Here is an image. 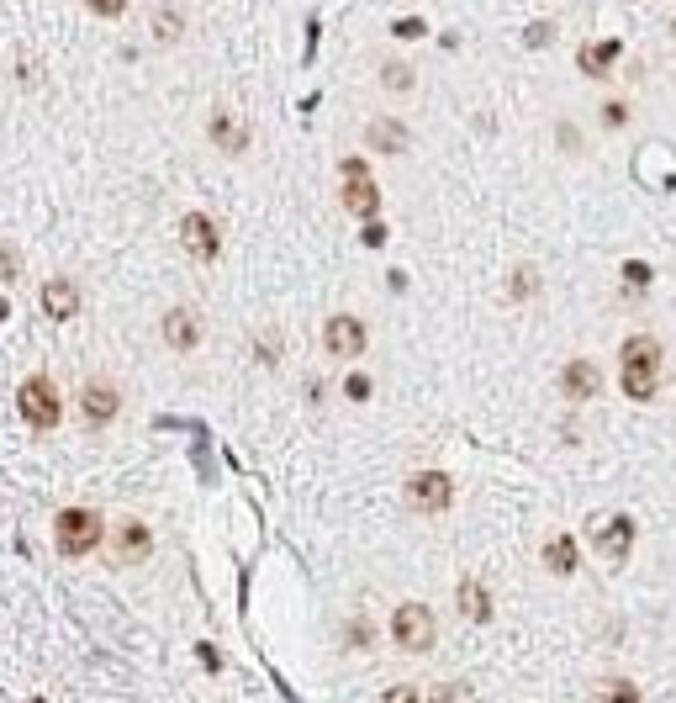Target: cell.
<instances>
[{"label": "cell", "mask_w": 676, "mask_h": 703, "mask_svg": "<svg viewBox=\"0 0 676 703\" xmlns=\"http://www.w3.org/2000/svg\"><path fill=\"white\" fill-rule=\"evenodd\" d=\"M539 291V270L534 265H518L513 270V286H507V296H513V302H523V296H534Z\"/></svg>", "instance_id": "7402d4cb"}, {"label": "cell", "mask_w": 676, "mask_h": 703, "mask_svg": "<svg viewBox=\"0 0 676 703\" xmlns=\"http://www.w3.org/2000/svg\"><path fill=\"white\" fill-rule=\"evenodd\" d=\"M365 344H370V333L360 318H349V312H338V318H328L323 328V349L333 360H360L365 355Z\"/></svg>", "instance_id": "ba28073f"}, {"label": "cell", "mask_w": 676, "mask_h": 703, "mask_svg": "<svg viewBox=\"0 0 676 703\" xmlns=\"http://www.w3.org/2000/svg\"><path fill=\"white\" fill-rule=\"evenodd\" d=\"M386 244V228H381V222H370V228H365V249H381Z\"/></svg>", "instance_id": "1f68e13d"}, {"label": "cell", "mask_w": 676, "mask_h": 703, "mask_svg": "<svg viewBox=\"0 0 676 703\" xmlns=\"http://www.w3.org/2000/svg\"><path fill=\"white\" fill-rule=\"evenodd\" d=\"M624 281L645 286V281H650V265H645V259H629V265H624Z\"/></svg>", "instance_id": "4316f807"}, {"label": "cell", "mask_w": 676, "mask_h": 703, "mask_svg": "<svg viewBox=\"0 0 676 703\" xmlns=\"http://www.w3.org/2000/svg\"><path fill=\"white\" fill-rule=\"evenodd\" d=\"M381 80H386V90H412V69L407 64H386Z\"/></svg>", "instance_id": "603a6c76"}, {"label": "cell", "mask_w": 676, "mask_h": 703, "mask_svg": "<svg viewBox=\"0 0 676 703\" xmlns=\"http://www.w3.org/2000/svg\"><path fill=\"white\" fill-rule=\"evenodd\" d=\"M381 703H418V688H412V682H397V688H386Z\"/></svg>", "instance_id": "d4e9b609"}, {"label": "cell", "mask_w": 676, "mask_h": 703, "mask_svg": "<svg viewBox=\"0 0 676 703\" xmlns=\"http://www.w3.org/2000/svg\"><path fill=\"white\" fill-rule=\"evenodd\" d=\"M159 333H164L169 349H196V344H201V323H196L191 307H169L164 323H159Z\"/></svg>", "instance_id": "5bb4252c"}, {"label": "cell", "mask_w": 676, "mask_h": 703, "mask_svg": "<svg viewBox=\"0 0 676 703\" xmlns=\"http://www.w3.org/2000/svg\"><path fill=\"white\" fill-rule=\"evenodd\" d=\"M587 540H592V550L603 555L608 566H624L629 550H634V518L629 513H597L587 524Z\"/></svg>", "instance_id": "5b68a950"}, {"label": "cell", "mask_w": 676, "mask_h": 703, "mask_svg": "<svg viewBox=\"0 0 676 703\" xmlns=\"http://www.w3.org/2000/svg\"><path fill=\"white\" fill-rule=\"evenodd\" d=\"M597 698H603V703H645V698H640V688H634L629 677H608L603 688H597Z\"/></svg>", "instance_id": "44dd1931"}, {"label": "cell", "mask_w": 676, "mask_h": 703, "mask_svg": "<svg viewBox=\"0 0 676 703\" xmlns=\"http://www.w3.org/2000/svg\"><path fill=\"white\" fill-rule=\"evenodd\" d=\"M338 175H344V191H338L344 212L370 222L375 212H381V191H375V180H370V164L365 159H344V164H338Z\"/></svg>", "instance_id": "8992f818"}, {"label": "cell", "mask_w": 676, "mask_h": 703, "mask_svg": "<svg viewBox=\"0 0 676 703\" xmlns=\"http://www.w3.org/2000/svg\"><path fill=\"white\" fill-rule=\"evenodd\" d=\"M80 413L90 418V423H111L122 413V392H117V381H106V376H96V381H85L80 386Z\"/></svg>", "instance_id": "30bf717a"}, {"label": "cell", "mask_w": 676, "mask_h": 703, "mask_svg": "<svg viewBox=\"0 0 676 703\" xmlns=\"http://www.w3.org/2000/svg\"><path fill=\"white\" fill-rule=\"evenodd\" d=\"M449 503H455V481L444 471H418L407 481V508L412 513H444Z\"/></svg>", "instance_id": "52a82bcc"}, {"label": "cell", "mask_w": 676, "mask_h": 703, "mask_svg": "<svg viewBox=\"0 0 676 703\" xmlns=\"http://www.w3.org/2000/svg\"><path fill=\"white\" fill-rule=\"evenodd\" d=\"M106 540V524L96 508H64L59 518H53V545H59V555H90Z\"/></svg>", "instance_id": "7a4b0ae2"}, {"label": "cell", "mask_w": 676, "mask_h": 703, "mask_svg": "<svg viewBox=\"0 0 676 703\" xmlns=\"http://www.w3.org/2000/svg\"><path fill=\"white\" fill-rule=\"evenodd\" d=\"M460 698H465V688H460V682H449V688H439L428 703H460Z\"/></svg>", "instance_id": "4dcf8cb0"}, {"label": "cell", "mask_w": 676, "mask_h": 703, "mask_svg": "<svg viewBox=\"0 0 676 703\" xmlns=\"http://www.w3.org/2000/svg\"><path fill=\"white\" fill-rule=\"evenodd\" d=\"M618 53H624V43H618V37H603V43H587V48H581L576 64H581V74H587V80H603V74H613Z\"/></svg>", "instance_id": "e0dca14e"}, {"label": "cell", "mask_w": 676, "mask_h": 703, "mask_svg": "<svg viewBox=\"0 0 676 703\" xmlns=\"http://www.w3.org/2000/svg\"><path fill=\"white\" fill-rule=\"evenodd\" d=\"M576 561H581V550H576L571 534H555V540L544 545V571H555V577H571Z\"/></svg>", "instance_id": "d6986e66"}, {"label": "cell", "mask_w": 676, "mask_h": 703, "mask_svg": "<svg viewBox=\"0 0 676 703\" xmlns=\"http://www.w3.org/2000/svg\"><path fill=\"white\" fill-rule=\"evenodd\" d=\"M180 244L191 259H201V265H212V259L222 254V233H217V222L206 217V212H185L180 217Z\"/></svg>", "instance_id": "9c48e42d"}, {"label": "cell", "mask_w": 676, "mask_h": 703, "mask_svg": "<svg viewBox=\"0 0 676 703\" xmlns=\"http://www.w3.org/2000/svg\"><path fill=\"white\" fill-rule=\"evenodd\" d=\"M550 32H555V27H544V22H534V27H529V43H534V48H539V43H550Z\"/></svg>", "instance_id": "d6a6232c"}, {"label": "cell", "mask_w": 676, "mask_h": 703, "mask_svg": "<svg viewBox=\"0 0 676 703\" xmlns=\"http://www.w3.org/2000/svg\"><path fill=\"white\" fill-rule=\"evenodd\" d=\"M365 143L375 148V154H407V143H412V133L397 122V117H375L370 127H365Z\"/></svg>", "instance_id": "9a60e30c"}, {"label": "cell", "mask_w": 676, "mask_h": 703, "mask_svg": "<svg viewBox=\"0 0 676 703\" xmlns=\"http://www.w3.org/2000/svg\"><path fill=\"white\" fill-rule=\"evenodd\" d=\"M206 138H212L228 159H238V154H249V143H254V133H249V122L238 117V111H217L212 122H206Z\"/></svg>", "instance_id": "8fae6325"}, {"label": "cell", "mask_w": 676, "mask_h": 703, "mask_svg": "<svg viewBox=\"0 0 676 703\" xmlns=\"http://www.w3.org/2000/svg\"><path fill=\"white\" fill-rule=\"evenodd\" d=\"M618 370H624V392L634 402H650L655 397V381H661V339L655 333H634V339H624V349H618Z\"/></svg>", "instance_id": "6da1fadb"}, {"label": "cell", "mask_w": 676, "mask_h": 703, "mask_svg": "<svg viewBox=\"0 0 676 703\" xmlns=\"http://www.w3.org/2000/svg\"><path fill=\"white\" fill-rule=\"evenodd\" d=\"M148 550H154V534H148V524H138V518H127V524L111 534V561H117V566L148 561Z\"/></svg>", "instance_id": "7c38bea8"}, {"label": "cell", "mask_w": 676, "mask_h": 703, "mask_svg": "<svg viewBox=\"0 0 676 703\" xmlns=\"http://www.w3.org/2000/svg\"><path fill=\"white\" fill-rule=\"evenodd\" d=\"M455 608L465 614V624H492V592H486L476 577H465L455 587Z\"/></svg>", "instance_id": "2e32d148"}, {"label": "cell", "mask_w": 676, "mask_h": 703, "mask_svg": "<svg viewBox=\"0 0 676 703\" xmlns=\"http://www.w3.org/2000/svg\"><path fill=\"white\" fill-rule=\"evenodd\" d=\"M196 656H201V661H206V666H212V672H217V666H222V656H217V651H212V645H196Z\"/></svg>", "instance_id": "836d02e7"}, {"label": "cell", "mask_w": 676, "mask_h": 703, "mask_svg": "<svg viewBox=\"0 0 676 703\" xmlns=\"http://www.w3.org/2000/svg\"><path fill=\"white\" fill-rule=\"evenodd\" d=\"M16 270H22V259H16V249L0 244V281H16Z\"/></svg>", "instance_id": "cb8c5ba5"}, {"label": "cell", "mask_w": 676, "mask_h": 703, "mask_svg": "<svg viewBox=\"0 0 676 703\" xmlns=\"http://www.w3.org/2000/svg\"><path fill=\"white\" fill-rule=\"evenodd\" d=\"M154 37L159 43H180L185 37V11L180 6H154Z\"/></svg>", "instance_id": "ffe728a7"}, {"label": "cell", "mask_w": 676, "mask_h": 703, "mask_svg": "<svg viewBox=\"0 0 676 703\" xmlns=\"http://www.w3.org/2000/svg\"><path fill=\"white\" fill-rule=\"evenodd\" d=\"M391 640H397L407 656H423V651H434V640H439L434 608H428V603H402L397 614H391Z\"/></svg>", "instance_id": "277c9868"}, {"label": "cell", "mask_w": 676, "mask_h": 703, "mask_svg": "<svg viewBox=\"0 0 676 703\" xmlns=\"http://www.w3.org/2000/svg\"><path fill=\"white\" fill-rule=\"evenodd\" d=\"M11 318V302H6V296H0V323H6Z\"/></svg>", "instance_id": "e575fe53"}, {"label": "cell", "mask_w": 676, "mask_h": 703, "mask_svg": "<svg viewBox=\"0 0 676 703\" xmlns=\"http://www.w3.org/2000/svg\"><path fill=\"white\" fill-rule=\"evenodd\" d=\"M671 37H676V22H671Z\"/></svg>", "instance_id": "8d00e7d4"}, {"label": "cell", "mask_w": 676, "mask_h": 703, "mask_svg": "<svg viewBox=\"0 0 676 703\" xmlns=\"http://www.w3.org/2000/svg\"><path fill=\"white\" fill-rule=\"evenodd\" d=\"M85 6L96 11V16H122V11H127V0H85Z\"/></svg>", "instance_id": "83f0119b"}, {"label": "cell", "mask_w": 676, "mask_h": 703, "mask_svg": "<svg viewBox=\"0 0 676 703\" xmlns=\"http://www.w3.org/2000/svg\"><path fill=\"white\" fill-rule=\"evenodd\" d=\"M391 32H397V37H423L428 27L418 22V16H402V22H397V27H391Z\"/></svg>", "instance_id": "f1b7e54d"}, {"label": "cell", "mask_w": 676, "mask_h": 703, "mask_svg": "<svg viewBox=\"0 0 676 703\" xmlns=\"http://www.w3.org/2000/svg\"><path fill=\"white\" fill-rule=\"evenodd\" d=\"M597 392H603V370H597L592 360H571L566 370H560V397L566 402H592Z\"/></svg>", "instance_id": "4fadbf2b"}, {"label": "cell", "mask_w": 676, "mask_h": 703, "mask_svg": "<svg viewBox=\"0 0 676 703\" xmlns=\"http://www.w3.org/2000/svg\"><path fill=\"white\" fill-rule=\"evenodd\" d=\"M603 122H608V127H624V122H629V106H624V101H608V106H603Z\"/></svg>", "instance_id": "484cf974"}, {"label": "cell", "mask_w": 676, "mask_h": 703, "mask_svg": "<svg viewBox=\"0 0 676 703\" xmlns=\"http://www.w3.org/2000/svg\"><path fill=\"white\" fill-rule=\"evenodd\" d=\"M32 703H48V698H32Z\"/></svg>", "instance_id": "d590c367"}, {"label": "cell", "mask_w": 676, "mask_h": 703, "mask_svg": "<svg viewBox=\"0 0 676 703\" xmlns=\"http://www.w3.org/2000/svg\"><path fill=\"white\" fill-rule=\"evenodd\" d=\"M43 312H48L53 323H69L74 312H80V286L64 281V275H59V281H48L43 286Z\"/></svg>", "instance_id": "ac0fdd59"}, {"label": "cell", "mask_w": 676, "mask_h": 703, "mask_svg": "<svg viewBox=\"0 0 676 703\" xmlns=\"http://www.w3.org/2000/svg\"><path fill=\"white\" fill-rule=\"evenodd\" d=\"M344 392H349L354 402H365V397H370V376H349V386H344Z\"/></svg>", "instance_id": "f546056e"}, {"label": "cell", "mask_w": 676, "mask_h": 703, "mask_svg": "<svg viewBox=\"0 0 676 703\" xmlns=\"http://www.w3.org/2000/svg\"><path fill=\"white\" fill-rule=\"evenodd\" d=\"M16 413H22L32 429H59V418H64L59 386H53L48 376H27L22 386H16Z\"/></svg>", "instance_id": "3957f363"}]
</instances>
